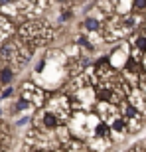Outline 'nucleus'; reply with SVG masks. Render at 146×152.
<instances>
[{"label":"nucleus","mask_w":146,"mask_h":152,"mask_svg":"<svg viewBox=\"0 0 146 152\" xmlns=\"http://www.w3.org/2000/svg\"><path fill=\"white\" fill-rule=\"evenodd\" d=\"M18 38L22 39L26 45H30L32 50H36L38 45H44L53 39V30L45 22H42V20H34V22H28L20 28Z\"/></svg>","instance_id":"f257e3e1"},{"label":"nucleus","mask_w":146,"mask_h":152,"mask_svg":"<svg viewBox=\"0 0 146 152\" xmlns=\"http://www.w3.org/2000/svg\"><path fill=\"white\" fill-rule=\"evenodd\" d=\"M45 111L53 113L63 124H65L69 118H71V115H73L71 97L65 95V93H55V95H51V97H50V103H47V109H45Z\"/></svg>","instance_id":"f03ea898"},{"label":"nucleus","mask_w":146,"mask_h":152,"mask_svg":"<svg viewBox=\"0 0 146 152\" xmlns=\"http://www.w3.org/2000/svg\"><path fill=\"white\" fill-rule=\"evenodd\" d=\"M20 99H24L30 107H42L45 101V93L44 89L36 87L34 83H24L22 91H20Z\"/></svg>","instance_id":"7ed1b4c3"},{"label":"nucleus","mask_w":146,"mask_h":152,"mask_svg":"<svg viewBox=\"0 0 146 152\" xmlns=\"http://www.w3.org/2000/svg\"><path fill=\"white\" fill-rule=\"evenodd\" d=\"M103 26H105V22H103V18H99V16L89 14V16L83 18V30L87 32V34H97V32H101Z\"/></svg>","instance_id":"20e7f679"},{"label":"nucleus","mask_w":146,"mask_h":152,"mask_svg":"<svg viewBox=\"0 0 146 152\" xmlns=\"http://www.w3.org/2000/svg\"><path fill=\"white\" fill-rule=\"evenodd\" d=\"M16 75V69L10 67L8 63H0V85H10Z\"/></svg>","instance_id":"39448f33"},{"label":"nucleus","mask_w":146,"mask_h":152,"mask_svg":"<svg viewBox=\"0 0 146 152\" xmlns=\"http://www.w3.org/2000/svg\"><path fill=\"white\" fill-rule=\"evenodd\" d=\"M10 34H12V24H10V20H8V18H4V16H0V45L4 44V39L8 38Z\"/></svg>","instance_id":"423d86ee"},{"label":"nucleus","mask_w":146,"mask_h":152,"mask_svg":"<svg viewBox=\"0 0 146 152\" xmlns=\"http://www.w3.org/2000/svg\"><path fill=\"white\" fill-rule=\"evenodd\" d=\"M26 109H32V107H30L24 99H20V97H18V101L14 103V107H12V113H20V111H26Z\"/></svg>","instance_id":"0eeeda50"},{"label":"nucleus","mask_w":146,"mask_h":152,"mask_svg":"<svg viewBox=\"0 0 146 152\" xmlns=\"http://www.w3.org/2000/svg\"><path fill=\"white\" fill-rule=\"evenodd\" d=\"M146 10V0H136L132 2V14H142Z\"/></svg>","instance_id":"6e6552de"},{"label":"nucleus","mask_w":146,"mask_h":152,"mask_svg":"<svg viewBox=\"0 0 146 152\" xmlns=\"http://www.w3.org/2000/svg\"><path fill=\"white\" fill-rule=\"evenodd\" d=\"M79 45H81V48H85V50H93V48H95V45L87 39V36H81V38H79Z\"/></svg>","instance_id":"1a4fd4ad"},{"label":"nucleus","mask_w":146,"mask_h":152,"mask_svg":"<svg viewBox=\"0 0 146 152\" xmlns=\"http://www.w3.org/2000/svg\"><path fill=\"white\" fill-rule=\"evenodd\" d=\"M71 18H73V12L69 10V8H67V10H61V16H59L61 22H67V20H71Z\"/></svg>","instance_id":"9d476101"},{"label":"nucleus","mask_w":146,"mask_h":152,"mask_svg":"<svg viewBox=\"0 0 146 152\" xmlns=\"http://www.w3.org/2000/svg\"><path fill=\"white\" fill-rule=\"evenodd\" d=\"M12 93H14V89H12V87H6V89L0 93V99H8V97H12Z\"/></svg>","instance_id":"9b49d317"},{"label":"nucleus","mask_w":146,"mask_h":152,"mask_svg":"<svg viewBox=\"0 0 146 152\" xmlns=\"http://www.w3.org/2000/svg\"><path fill=\"white\" fill-rule=\"evenodd\" d=\"M28 121H30V117H22L20 121H18V126H22V124H26Z\"/></svg>","instance_id":"f8f14e48"},{"label":"nucleus","mask_w":146,"mask_h":152,"mask_svg":"<svg viewBox=\"0 0 146 152\" xmlns=\"http://www.w3.org/2000/svg\"><path fill=\"white\" fill-rule=\"evenodd\" d=\"M39 152H55V150H51V148H50V150H39Z\"/></svg>","instance_id":"ddd939ff"},{"label":"nucleus","mask_w":146,"mask_h":152,"mask_svg":"<svg viewBox=\"0 0 146 152\" xmlns=\"http://www.w3.org/2000/svg\"><path fill=\"white\" fill-rule=\"evenodd\" d=\"M0 115H2V109H0Z\"/></svg>","instance_id":"4468645a"}]
</instances>
